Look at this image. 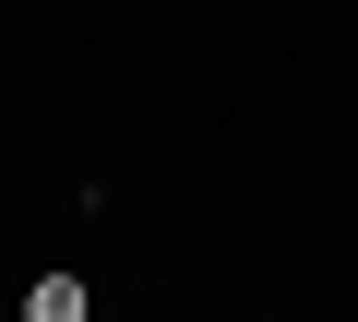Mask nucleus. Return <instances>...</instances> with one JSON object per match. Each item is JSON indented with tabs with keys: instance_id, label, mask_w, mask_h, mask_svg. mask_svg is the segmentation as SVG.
Instances as JSON below:
<instances>
[{
	"instance_id": "1",
	"label": "nucleus",
	"mask_w": 358,
	"mask_h": 322,
	"mask_svg": "<svg viewBox=\"0 0 358 322\" xmlns=\"http://www.w3.org/2000/svg\"><path fill=\"white\" fill-rule=\"evenodd\" d=\"M24 322H96L84 275H36V286H24Z\"/></svg>"
}]
</instances>
